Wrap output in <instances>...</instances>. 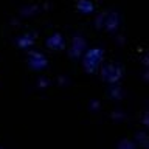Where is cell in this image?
<instances>
[{
  "instance_id": "3957f363",
  "label": "cell",
  "mask_w": 149,
  "mask_h": 149,
  "mask_svg": "<svg viewBox=\"0 0 149 149\" xmlns=\"http://www.w3.org/2000/svg\"><path fill=\"white\" fill-rule=\"evenodd\" d=\"M28 64H30V67L36 68V70L37 68H44L47 65V59L44 58V54H40V53H33Z\"/></svg>"
},
{
  "instance_id": "7a4b0ae2",
  "label": "cell",
  "mask_w": 149,
  "mask_h": 149,
  "mask_svg": "<svg viewBox=\"0 0 149 149\" xmlns=\"http://www.w3.org/2000/svg\"><path fill=\"white\" fill-rule=\"evenodd\" d=\"M102 78L109 79L110 82H113V81L121 78V70L116 67V65H109V67H106L102 70Z\"/></svg>"
},
{
  "instance_id": "277c9868",
  "label": "cell",
  "mask_w": 149,
  "mask_h": 149,
  "mask_svg": "<svg viewBox=\"0 0 149 149\" xmlns=\"http://www.w3.org/2000/svg\"><path fill=\"white\" fill-rule=\"evenodd\" d=\"M76 6L81 13H92L93 11V3L88 2V0H79L76 3Z\"/></svg>"
},
{
  "instance_id": "6da1fadb",
  "label": "cell",
  "mask_w": 149,
  "mask_h": 149,
  "mask_svg": "<svg viewBox=\"0 0 149 149\" xmlns=\"http://www.w3.org/2000/svg\"><path fill=\"white\" fill-rule=\"evenodd\" d=\"M101 61H102V50L92 48L86 53V56H84V67H86V70H88V72H95V70L100 67Z\"/></svg>"
},
{
  "instance_id": "5b68a950",
  "label": "cell",
  "mask_w": 149,
  "mask_h": 149,
  "mask_svg": "<svg viewBox=\"0 0 149 149\" xmlns=\"http://www.w3.org/2000/svg\"><path fill=\"white\" fill-rule=\"evenodd\" d=\"M47 44L54 47V48L58 50V48H61V45H62V37H61L59 34H54L53 37H50V39L47 40Z\"/></svg>"
}]
</instances>
